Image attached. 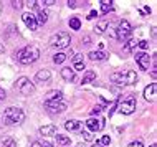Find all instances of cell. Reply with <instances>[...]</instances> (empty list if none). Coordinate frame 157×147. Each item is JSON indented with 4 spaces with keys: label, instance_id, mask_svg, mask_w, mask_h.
I'll return each instance as SVG.
<instances>
[{
    "label": "cell",
    "instance_id": "cell-1",
    "mask_svg": "<svg viewBox=\"0 0 157 147\" xmlns=\"http://www.w3.org/2000/svg\"><path fill=\"white\" fill-rule=\"evenodd\" d=\"M15 58L22 63V65H32V63H35L38 58H40V50H38V47H35V45H28V47L18 50V51L15 53Z\"/></svg>",
    "mask_w": 157,
    "mask_h": 147
},
{
    "label": "cell",
    "instance_id": "cell-2",
    "mask_svg": "<svg viewBox=\"0 0 157 147\" xmlns=\"http://www.w3.org/2000/svg\"><path fill=\"white\" fill-rule=\"evenodd\" d=\"M111 81L116 83L117 86H131L137 83V74L132 70H122V71H114L111 74Z\"/></svg>",
    "mask_w": 157,
    "mask_h": 147
},
{
    "label": "cell",
    "instance_id": "cell-3",
    "mask_svg": "<svg viewBox=\"0 0 157 147\" xmlns=\"http://www.w3.org/2000/svg\"><path fill=\"white\" fill-rule=\"evenodd\" d=\"M116 107L119 109L121 114H132V112L136 111V94L129 93V94H124L122 98H119L116 101Z\"/></svg>",
    "mask_w": 157,
    "mask_h": 147
},
{
    "label": "cell",
    "instance_id": "cell-4",
    "mask_svg": "<svg viewBox=\"0 0 157 147\" xmlns=\"http://www.w3.org/2000/svg\"><path fill=\"white\" fill-rule=\"evenodd\" d=\"M3 121H5V124H22L25 121V111L15 106L7 107L3 111Z\"/></svg>",
    "mask_w": 157,
    "mask_h": 147
},
{
    "label": "cell",
    "instance_id": "cell-5",
    "mask_svg": "<svg viewBox=\"0 0 157 147\" xmlns=\"http://www.w3.org/2000/svg\"><path fill=\"white\" fill-rule=\"evenodd\" d=\"M114 35H116V38L119 41L126 43L127 40H131V35H132V25L127 22V20H121L117 23V27L114 28Z\"/></svg>",
    "mask_w": 157,
    "mask_h": 147
},
{
    "label": "cell",
    "instance_id": "cell-6",
    "mask_svg": "<svg viewBox=\"0 0 157 147\" xmlns=\"http://www.w3.org/2000/svg\"><path fill=\"white\" fill-rule=\"evenodd\" d=\"M71 43V35L68 32H58L50 38V47L53 48H66Z\"/></svg>",
    "mask_w": 157,
    "mask_h": 147
},
{
    "label": "cell",
    "instance_id": "cell-7",
    "mask_svg": "<svg viewBox=\"0 0 157 147\" xmlns=\"http://www.w3.org/2000/svg\"><path fill=\"white\" fill-rule=\"evenodd\" d=\"M17 89H18L22 94L28 96V94H32L33 91H35V86H33V83L30 81V78L22 76V78L17 79Z\"/></svg>",
    "mask_w": 157,
    "mask_h": 147
},
{
    "label": "cell",
    "instance_id": "cell-8",
    "mask_svg": "<svg viewBox=\"0 0 157 147\" xmlns=\"http://www.w3.org/2000/svg\"><path fill=\"white\" fill-rule=\"evenodd\" d=\"M43 106L52 112H63L68 107V104L63 99H56V101H43Z\"/></svg>",
    "mask_w": 157,
    "mask_h": 147
},
{
    "label": "cell",
    "instance_id": "cell-9",
    "mask_svg": "<svg viewBox=\"0 0 157 147\" xmlns=\"http://www.w3.org/2000/svg\"><path fill=\"white\" fill-rule=\"evenodd\" d=\"M134 58H136V63L139 65V68L144 70V71H147L149 70V65H151V56L147 55L146 51H141V53H136L134 55Z\"/></svg>",
    "mask_w": 157,
    "mask_h": 147
},
{
    "label": "cell",
    "instance_id": "cell-10",
    "mask_svg": "<svg viewBox=\"0 0 157 147\" xmlns=\"http://www.w3.org/2000/svg\"><path fill=\"white\" fill-rule=\"evenodd\" d=\"M86 127L90 129L91 132L103 131L104 129V119H101V117H91V119L86 121Z\"/></svg>",
    "mask_w": 157,
    "mask_h": 147
},
{
    "label": "cell",
    "instance_id": "cell-11",
    "mask_svg": "<svg viewBox=\"0 0 157 147\" xmlns=\"http://www.w3.org/2000/svg\"><path fill=\"white\" fill-rule=\"evenodd\" d=\"M22 20H23V23L27 25L30 30H36V28H38L36 18H35V15H33L32 12H25V13L22 15Z\"/></svg>",
    "mask_w": 157,
    "mask_h": 147
},
{
    "label": "cell",
    "instance_id": "cell-12",
    "mask_svg": "<svg viewBox=\"0 0 157 147\" xmlns=\"http://www.w3.org/2000/svg\"><path fill=\"white\" fill-rule=\"evenodd\" d=\"M155 91H157V85H155V83H151V85H147L146 88H144V98H146V101L154 103V101H155Z\"/></svg>",
    "mask_w": 157,
    "mask_h": 147
},
{
    "label": "cell",
    "instance_id": "cell-13",
    "mask_svg": "<svg viewBox=\"0 0 157 147\" xmlns=\"http://www.w3.org/2000/svg\"><path fill=\"white\" fill-rule=\"evenodd\" d=\"M65 129L70 132H79V131H83V124L76 119H68L65 123Z\"/></svg>",
    "mask_w": 157,
    "mask_h": 147
},
{
    "label": "cell",
    "instance_id": "cell-14",
    "mask_svg": "<svg viewBox=\"0 0 157 147\" xmlns=\"http://www.w3.org/2000/svg\"><path fill=\"white\" fill-rule=\"evenodd\" d=\"M84 70V60H83V55L78 53L73 56V71H83Z\"/></svg>",
    "mask_w": 157,
    "mask_h": 147
},
{
    "label": "cell",
    "instance_id": "cell-15",
    "mask_svg": "<svg viewBox=\"0 0 157 147\" xmlns=\"http://www.w3.org/2000/svg\"><path fill=\"white\" fill-rule=\"evenodd\" d=\"M40 134L41 136H53L56 134V126L55 124H48V126H41L40 127Z\"/></svg>",
    "mask_w": 157,
    "mask_h": 147
},
{
    "label": "cell",
    "instance_id": "cell-16",
    "mask_svg": "<svg viewBox=\"0 0 157 147\" xmlns=\"http://www.w3.org/2000/svg\"><path fill=\"white\" fill-rule=\"evenodd\" d=\"M88 56H90V60H93V61H104V60H108L109 55L106 51H91Z\"/></svg>",
    "mask_w": 157,
    "mask_h": 147
},
{
    "label": "cell",
    "instance_id": "cell-17",
    "mask_svg": "<svg viewBox=\"0 0 157 147\" xmlns=\"http://www.w3.org/2000/svg\"><path fill=\"white\" fill-rule=\"evenodd\" d=\"M56 99H63V93L61 91H56V89H52L46 93L43 101H56Z\"/></svg>",
    "mask_w": 157,
    "mask_h": 147
},
{
    "label": "cell",
    "instance_id": "cell-18",
    "mask_svg": "<svg viewBox=\"0 0 157 147\" xmlns=\"http://www.w3.org/2000/svg\"><path fill=\"white\" fill-rule=\"evenodd\" d=\"M36 81H40V83H45V81H48L50 78H52V73H50L48 70H40L36 73Z\"/></svg>",
    "mask_w": 157,
    "mask_h": 147
},
{
    "label": "cell",
    "instance_id": "cell-19",
    "mask_svg": "<svg viewBox=\"0 0 157 147\" xmlns=\"http://www.w3.org/2000/svg\"><path fill=\"white\" fill-rule=\"evenodd\" d=\"M35 18H36V23L38 25H45L46 20H48V12L41 8V10H38V13L35 15Z\"/></svg>",
    "mask_w": 157,
    "mask_h": 147
},
{
    "label": "cell",
    "instance_id": "cell-20",
    "mask_svg": "<svg viewBox=\"0 0 157 147\" xmlns=\"http://www.w3.org/2000/svg\"><path fill=\"white\" fill-rule=\"evenodd\" d=\"M61 78L65 79V81H73V79H75L73 68H63L61 70Z\"/></svg>",
    "mask_w": 157,
    "mask_h": 147
},
{
    "label": "cell",
    "instance_id": "cell-21",
    "mask_svg": "<svg viewBox=\"0 0 157 147\" xmlns=\"http://www.w3.org/2000/svg\"><path fill=\"white\" fill-rule=\"evenodd\" d=\"M94 79H96V73H94V71H91V70H88L86 73H84L81 83H83V85H90V83L94 81Z\"/></svg>",
    "mask_w": 157,
    "mask_h": 147
},
{
    "label": "cell",
    "instance_id": "cell-22",
    "mask_svg": "<svg viewBox=\"0 0 157 147\" xmlns=\"http://www.w3.org/2000/svg\"><path fill=\"white\" fill-rule=\"evenodd\" d=\"M70 28L71 30H79L81 28V20L78 17H71L70 18Z\"/></svg>",
    "mask_w": 157,
    "mask_h": 147
},
{
    "label": "cell",
    "instance_id": "cell-23",
    "mask_svg": "<svg viewBox=\"0 0 157 147\" xmlns=\"http://www.w3.org/2000/svg\"><path fill=\"white\" fill-rule=\"evenodd\" d=\"M55 137H56V142L58 144H61V145H70V142L71 139L68 136H61V134H55Z\"/></svg>",
    "mask_w": 157,
    "mask_h": 147
},
{
    "label": "cell",
    "instance_id": "cell-24",
    "mask_svg": "<svg viewBox=\"0 0 157 147\" xmlns=\"http://www.w3.org/2000/svg\"><path fill=\"white\" fill-rule=\"evenodd\" d=\"M111 10H113V2L103 0V2H101V12H103V13H109Z\"/></svg>",
    "mask_w": 157,
    "mask_h": 147
},
{
    "label": "cell",
    "instance_id": "cell-25",
    "mask_svg": "<svg viewBox=\"0 0 157 147\" xmlns=\"http://www.w3.org/2000/svg\"><path fill=\"white\" fill-rule=\"evenodd\" d=\"M0 144L3 147H17V142L12 139V137H3V139H0Z\"/></svg>",
    "mask_w": 157,
    "mask_h": 147
},
{
    "label": "cell",
    "instance_id": "cell-26",
    "mask_svg": "<svg viewBox=\"0 0 157 147\" xmlns=\"http://www.w3.org/2000/svg\"><path fill=\"white\" fill-rule=\"evenodd\" d=\"M136 47H137V41L131 38V40H127V41H126V45H124V51H126V53H129V51H132Z\"/></svg>",
    "mask_w": 157,
    "mask_h": 147
},
{
    "label": "cell",
    "instance_id": "cell-27",
    "mask_svg": "<svg viewBox=\"0 0 157 147\" xmlns=\"http://www.w3.org/2000/svg\"><path fill=\"white\" fill-rule=\"evenodd\" d=\"M32 147H55L52 142H46V141H33Z\"/></svg>",
    "mask_w": 157,
    "mask_h": 147
},
{
    "label": "cell",
    "instance_id": "cell-28",
    "mask_svg": "<svg viewBox=\"0 0 157 147\" xmlns=\"http://www.w3.org/2000/svg\"><path fill=\"white\" fill-rule=\"evenodd\" d=\"M66 58H68V56H66V53H56V55L53 56V61L56 63V65H61V63L65 61Z\"/></svg>",
    "mask_w": 157,
    "mask_h": 147
},
{
    "label": "cell",
    "instance_id": "cell-29",
    "mask_svg": "<svg viewBox=\"0 0 157 147\" xmlns=\"http://www.w3.org/2000/svg\"><path fill=\"white\" fill-rule=\"evenodd\" d=\"M108 27H109V25H108V22H106V20H104V22H99V23L96 25V32H98V33H103Z\"/></svg>",
    "mask_w": 157,
    "mask_h": 147
},
{
    "label": "cell",
    "instance_id": "cell-30",
    "mask_svg": "<svg viewBox=\"0 0 157 147\" xmlns=\"http://www.w3.org/2000/svg\"><path fill=\"white\" fill-rule=\"evenodd\" d=\"M38 3H40V7L43 8V7H50V5H53V3H56L55 0H38Z\"/></svg>",
    "mask_w": 157,
    "mask_h": 147
},
{
    "label": "cell",
    "instance_id": "cell-31",
    "mask_svg": "<svg viewBox=\"0 0 157 147\" xmlns=\"http://www.w3.org/2000/svg\"><path fill=\"white\" fill-rule=\"evenodd\" d=\"M109 144H111V137H109V136H103V137H101L99 145H109Z\"/></svg>",
    "mask_w": 157,
    "mask_h": 147
},
{
    "label": "cell",
    "instance_id": "cell-32",
    "mask_svg": "<svg viewBox=\"0 0 157 147\" xmlns=\"http://www.w3.org/2000/svg\"><path fill=\"white\" fill-rule=\"evenodd\" d=\"M137 45H139V47H141L142 50H147V48H149V41H147V40H141V41H137Z\"/></svg>",
    "mask_w": 157,
    "mask_h": 147
},
{
    "label": "cell",
    "instance_id": "cell-33",
    "mask_svg": "<svg viewBox=\"0 0 157 147\" xmlns=\"http://www.w3.org/2000/svg\"><path fill=\"white\" fill-rule=\"evenodd\" d=\"M81 134H83V139H84V141H88V142H90V141H93V136H91V132H88V131H83Z\"/></svg>",
    "mask_w": 157,
    "mask_h": 147
},
{
    "label": "cell",
    "instance_id": "cell-34",
    "mask_svg": "<svg viewBox=\"0 0 157 147\" xmlns=\"http://www.w3.org/2000/svg\"><path fill=\"white\" fill-rule=\"evenodd\" d=\"M127 147H144V145H142V141H134V142H131Z\"/></svg>",
    "mask_w": 157,
    "mask_h": 147
},
{
    "label": "cell",
    "instance_id": "cell-35",
    "mask_svg": "<svg viewBox=\"0 0 157 147\" xmlns=\"http://www.w3.org/2000/svg\"><path fill=\"white\" fill-rule=\"evenodd\" d=\"M22 5H23V2H15V0L12 2V7L17 8V10H18V8H22Z\"/></svg>",
    "mask_w": 157,
    "mask_h": 147
},
{
    "label": "cell",
    "instance_id": "cell-36",
    "mask_svg": "<svg viewBox=\"0 0 157 147\" xmlns=\"http://www.w3.org/2000/svg\"><path fill=\"white\" fill-rule=\"evenodd\" d=\"M101 109H103V107H101V106H96V107H93V111H91V114H93V116H96V114H99V112H101Z\"/></svg>",
    "mask_w": 157,
    "mask_h": 147
},
{
    "label": "cell",
    "instance_id": "cell-37",
    "mask_svg": "<svg viewBox=\"0 0 157 147\" xmlns=\"http://www.w3.org/2000/svg\"><path fill=\"white\" fill-rule=\"evenodd\" d=\"M68 7H70V8H76V7H78V2H75V0H68Z\"/></svg>",
    "mask_w": 157,
    "mask_h": 147
},
{
    "label": "cell",
    "instance_id": "cell-38",
    "mask_svg": "<svg viewBox=\"0 0 157 147\" xmlns=\"http://www.w3.org/2000/svg\"><path fill=\"white\" fill-rule=\"evenodd\" d=\"M96 17H98V12H96V10H91V12H90V15H88V18L93 20V18H96Z\"/></svg>",
    "mask_w": 157,
    "mask_h": 147
},
{
    "label": "cell",
    "instance_id": "cell-39",
    "mask_svg": "<svg viewBox=\"0 0 157 147\" xmlns=\"http://www.w3.org/2000/svg\"><path fill=\"white\" fill-rule=\"evenodd\" d=\"M7 98V94H5V91L2 89V88H0V99H5Z\"/></svg>",
    "mask_w": 157,
    "mask_h": 147
},
{
    "label": "cell",
    "instance_id": "cell-40",
    "mask_svg": "<svg viewBox=\"0 0 157 147\" xmlns=\"http://www.w3.org/2000/svg\"><path fill=\"white\" fill-rule=\"evenodd\" d=\"M142 13H151V8L149 7H144L142 8Z\"/></svg>",
    "mask_w": 157,
    "mask_h": 147
},
{
    "label": "cell",
    "instance_id": "cell-41",
    "mask_svg": "<svg viewBox=\"0 0 157 147\" xmlns=\"http://www.w3.org/2000/svg\"><path fill=\"white\" fill-rule=\"evenodd\" d=\"M84 45H90V36H84Z\"/></svg>",
    "mask_w": 157,
    "mask_h": 147
},
{
    "label": "cell",
    "instance_id": "cell-42",
    "mask_svg": "<svg viewBox=\"0 0 157 147\" xmlns=\"http://www.w3.org/2000/svg\"><path fill=\"white\" fill-rule=\"evenodd\" d=\"M91 147H103V145H99V142H96L94 145H91Z\"/></svg>",
    "mask_w": 157,
    "mask_h": 147
},
{
    "label": "cell",
    "instance_id": "cell-43",
    "mask_svg": "<svg viewBox=\"0 0 157 147\" xmlns=\"http://www.w3.org/2000/svg\"><path fill=\"white\" fill-rule=\"evenodd\" d=\"M3 51V47H2V45H0V53H2Z\"/></svg>",
    "mask_w": 157,
    "mask_h": 147
},
{
    "label": "cell",
    "instance_id": "cell-44",
    "mask_svg": "<svg viewBox=\"0 0 157 147\" xmlns=\"http://www.w3.org/2000/svg\"><path fill=\"white\" fill-rule=\"evenodd\" d=\"M151 147H155V144H151Z\"/></svg>",
    "mask_w": 157,
    "mask_h": 147
}]
</instances>
